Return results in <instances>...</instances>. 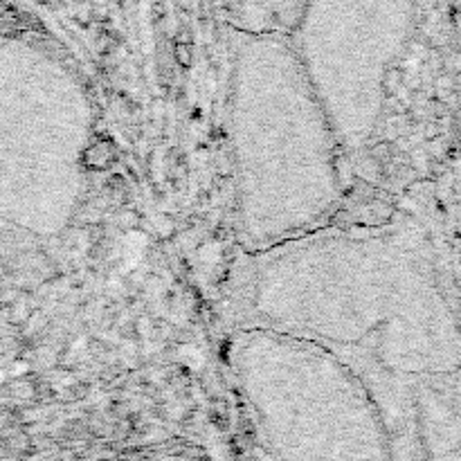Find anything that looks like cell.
Listing matches in <instances>:
<instances>
[{"mask_svg":"<svg viewBox=\"0 0 461 461\" xmlns=\"http://www.w3.org/2000/svg\"><path fill=\"white\" fill-rule=\"evenodd\" d=\"M252 313L358 378L396 461L461 455V313L412 237L313 232L277 246L257 268Z\"/></svg>","mask_w":461,"mask_h":461,"instance_id":"cell-1","label":"cell"},{"mask_svg":"<svg viewBox=\"0 0 461 461\" xmlns=\"http://www.w3.org/2000/svg\"><path fill=\"white\" fill-rule=\"evenodd\" d=\"M241 232L273 250L313 234L342 196V144L288 36L241 34L230 84Z\"/></svg>","mask_w":461,"mask_h":461,"instance_id":"cell-2","label":"cell"},{"mask_svg":"<svg viewBox=\"0 0 461 461\" xmlns=\"http://www.w3.org/2000/svg\"><path fill=\"white\" fill-rule=\"evenodd\" d=\"M232 365L279 461H396L372 396L329 351L252 324L234 342Z\"/></svg>","mask_w":461,"mask_h":461,"instance_id":"cell-3","label":"cell"},{"mask_svg":"<svg viewBox=\"0 0 461 461\" xmlns=\"http://www.w3.org/2000/svg\"><path fill=\"white\" fill-rule=\"evenodd\" d=\"M421 0H306L288 36L342 149L372 140L394 61L408 43Z\"/></svg>","mask_w":461,"mask_h":461,"instance_id":"cell-4","label":"cell"},{"mask_svg":"<svg viewBox=\"0 0 461 461\" xmlns=\"http://www.w3.org/2000/svg\"><path fill=\"white\" fill-rule=\"evenodd\" d=\"M306 0H225L239 34L291 36Z\"/></svg>","mask_w":461,"mask_h":461,"instance_id":"cell-5","label":"cell"}]
</instances>
